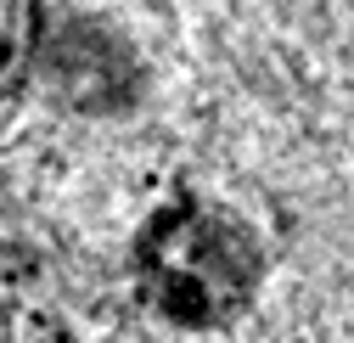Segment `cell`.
I'll return each instance as SVG.
<instances>
[{"label": "cell", "mask_w": 354, "mask_h": 343, "mask_svg": "<svg viewBox=\"0 0 354 343\" xmlns=\"http://www.w3.org/2000/svg\"><path fill=\"white\" fill-rule=\"evenodd\" d=\"M264 287V242L236 208L214 197H174L141 225L136 293L141 304L180 326L214 332L253 310Z\"/></svg>", "instance_id": "cell-1"}, {"label": "cell", "mask_w": 354, "mask_h": 343, "mask_svg": "<svg viewBox=\"0 0 354 343\" xmlns=\"http://www.w3.org/2000/svg\"><path fill=\"white\" fill-rule=\"evenodd\" d=\"M46 28H51L46 0H0V96L17 91L34 73L39 46H46Z\"/></svg>", "instance_id": "cell-3"}, {"label": "cell", "mask_w": 354, "mask_h": 343, "mask_svg": "<svg viewBox=\"0 0 354 343\" xmlns=\"http://www.w3.org/2000/svg\"><path fill=\"white\" fill-rule=\"evenodd\" d=\"M34 68H46L57 96L79 113H118L141 79L129 46L96 23H51Z\"/></svg>", "instance_id": "cell-2"}]
</instances>
